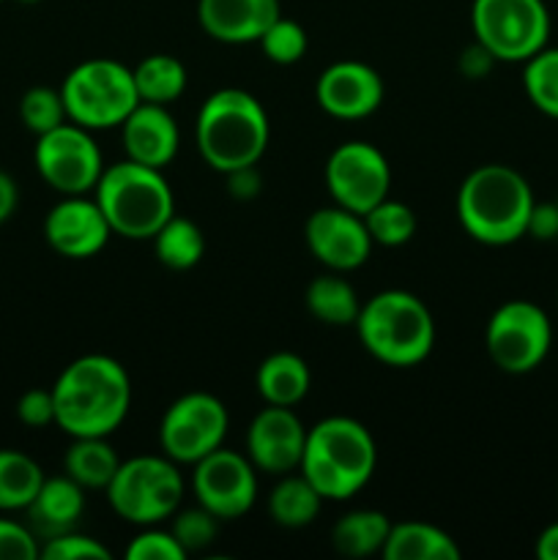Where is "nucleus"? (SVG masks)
I'll return each mask as SVG.
<instances>
[{"label": "nucleus", "instance_id": "nucleus-2", "mask_svg": "<svg viewBox=\"0 0 558 560\" xmlns=\"http://www.w3.org/2000/svg\"><path fill=\"white\" fill-rule=\"evenodd\" d=\"M536 197L520 170L481 164L457 189V219L468 238L485 246H509L525 238Z\"/></svg>", "mask_w": 558, "mask_h": 560}, {"label": "nucleus", "instance_id": "nucleus-16", "mask_svg": "<svg viewBox=\"0 0 558 560\" xmlns=\"http://www.w3.org/2000/svg\"><path fill=\"white\" fill-rule=\"evenodd\" d=\"M304 443V421L282 405H266L246 427V457L260 474L284 476L299 470Z\"/></svg>", "mask_w": 558, "mask_h": 560}, {"label": "nucleus", "instance_id": "nucleus-36", "mask_svg": "<svg viewBox=\"0 0 558 560\" xmlns=\"http://www.w3.org/2000/svg\"><path fill=\"white\" fill-rule=\"evenodd\" d=\"M38 558L44 560H109V550L93 536L69 530V534L44 539Z\"/></svg>", "mask_w": 558, "mask_h": 560}, {"label": "nucleus", "instance_id": "nucleus-26", "mask_svg": "<svg viewBox=\"0 0 558 560\" xmlns=\"http://www.w3.org/2000/svg\"><path fill=\"white\" fill-rule=\"evenodd\" d=\"M392 530L388 514L377 509H353L334 523L332 545L339 556L367 558L383 552V545Z\"/></svg>", "mask_w": 558, "mask_h": 560}, {"label": "nucleus", "instance_id": "nucleus-21", "mask_svg": "<svg viewBox=\"0 0 558 560\" xmlns=\"http://www.w3.org/2000/svg\"><path fill=\"white\" fill-rule=\"evenodd\" d=\"M25 512L27 525L38 539L69 534V530H77V523L85 514V487H80L66 474L47 476Z\"/></svg>", "mask_w": 558, "mask_h": 560}, {"label": "nucleus", "instance_id": "nucleus-17", "mask_svg": "<svg viewBox=\"0 0 558 560\" xmlns=\"http://www.w3.org/2000/svg\"><path fill=\"white\" fill-rule=\"evenodd\" d=\"M44 238L66 260H88L107 246L113 230L93 197L63 195L44 219Z\"/></svg>", "mask_w": 558, "mask_h": 560}, {"label": "nucleus", "instance_id": "nucleus-7", "mask_svg": "<svg viewBox=\"0 0 558 560\" xmlns=\"http://www.w3.org/2000/svg\"><path fill=\"white\" fill-rule=\"evenodd\" d=\"M66 118L88 131L120 129L140 104L135 74L115 58H91L77 63L60 85Z\"/></svg>", "mask_w": 558, "mask_h": 560}, {"label": "nucleus", "instance_id": "nucleus-13", "mask_svg": "<svg viewBox=\"0 0 558 560\" xmlns=\"http://www.w3.org/2000/svg\"><path fill=\"white\" fill-rule=\"evenodd\" d=\"M323 180L337 206L364 217L386 200L392 189V167L386 153L364 140H348L334 148L323 167Z\"/></svg>", "mask_w": 558, "mask_h": 560}, {"label": "nucleus", "instance_id": "nucleus-29", "mask_svg": "<svg viewBox=\"0 0 558 560\" xmlns=\"http://www.w3.org/2000/svg\"><path fill=\"white\" fill-rule=\"evenodd\" d=\"M44 479L36 459L16 448H0V512H25Z\"/></svg>", "mask_w": 558, "mask_h": 560}, {"label": "nucleus", "instance_id": "nucleus-40", "mask_svg": "<svg viewBox=\"0 0 558 560\" xmlns=\"http://www.w3.org/2000/svg\"><path fill=\"white\" fill-rule=\"evenodd\" d=\"M525 235H531V238L536 241H556L558 238V202H534Z\"/></svg>", "mask_w": 558, "mask_h": 560}, {"label": "nucleus", "instance_id": "nucleus-25", "mask_svg": "<svg viewBox=\"0 0 558 560\" xmlns=\"http://www.w3.org/2000/svg\"><path fill=\"white\" fill-rule=\"evenodd\" d=\"M306 310L323 326H356L361 312V301L356 288L337 271H328L323 277L312 279L306 288Z\"/></svg>", "mask_w": 558, "mask_h": 560}, {"label": "nucleus", "instance_id": "nucleus-8", "mask_svg": "<svg viewBox=\"0 0 558 560\" xmlns=\"http://www.w3.org/2000/svg\"><path fill=\"white\" fill-rule=\"evenodd\" d=\"M184 476L178 463L164 454H142L118 465L107 485V501L124 523L146 528L173 517L184 501Z\"/></svg>", "mask_w": 558, "mask_h": 560}, {"label": "nucleus", "instance_id": "nucleus-44", "mask_svg": "<svg viewBox=\"0 0 558 560\" xmlns=\"http://www.w3.org/2000/svg\"><path fill=\"white\" fill-rule=\"evenodd\" d=\"M534 552L539 560H558V520L542 530L539 539H536Z\"/></svg>", "mask_w": 558, "mask_h": 560}, {"label": "nucleus", "instance_id": "nucleus-9", "mask_svg": "<svg viewBox=\"0 0 558 560\" xmlns=\"http://www.w3.org/2000/svg\"><path fill=\"white\" fill-rule=\"evenodd\" d=\"M470 27L498 63H525L547 47L550 11L545 0H474Z\"/></svg>", "mask_w": 558, "mask_h": 560}, {"label": "nucleus", "instance_id": "nucleus-42", "mask_svg": "<svg viewBox=\"0 0 558 560\" xmlns=\"http://www.w3.org/2000/svg\"><path fill=\"white\" fill-rule=\"evenodd\" d=\"M498 60L492 58L490 49L481 47L479 42H474L470 47L463 49V55H460V71H463L468 80H481V77H487L492 71V66H496Z\"/></svg>", "mask_w": 558, "mask_h": 560}, {"label": "nucleus", "instance_id": "nucleus-38", "mask_svg": "<svg viewBox=\"0 0 558 560\" xmlns=\"http://www.w3.org/2000/svg\"><path fill=\"white\" fill-rule=\"evenodd\" d=\"M38 550L42 545L31 525L0 517V560H36Z\"/></svg>", "mask_w": 558, "mask_h": 560}, {"label": "nucleus", "instance_id": "nucleus-15", "mask_svg": "<svg viewBox=\"0 0 558 560\" xmlns=\"http://www.w3.org/2000/svg\"><path fill=\"white\" fill-rule=\"evenodd\" d=\"M306 249L328 271L348 273L364 266L372 255V238L361 213L342 206H326L310 213L304 224Z\"/></svg>", "mask_w": 558, "mask_h": 560}, {"label": "nucleus", "instance_id": "nucleus-1", "mask_svg": "<svg viewBox=\"0 0 558 560\" xmlns=\"http://www.w3.org/2000/svg\"><path fill=\"white\" fill-rule=\"evenodd\" d=\"M53 397L55 424L66 435L109 438L129 416V372L113 355H80L58 375Z\"/></svg>", "mask_w": 558, "mask_h": 560}, {"label": "nucleus", "instance_id": "nucleus-24", "mask_svg": "<svg viewBox=\"0 0 558 560\" xmlns=\"http://www.w3.org/2000/svg\"><path fill=\"white\" fill-rule=\"evenodd\" d=\"M323 495L312 487V481L304 474H284L274 485L268 495V517L282 528H306L317 520L323 509Z\"/></svg>", "mask_w": 558, "mask_h": 560}, {"label": "nucleus", "instance_id": "nucleus-41", "mask_svg": "<svg viewBox=\"0 0 558 560\" xmlns=\"http://www.w3.org/2000/svg\"><path fill=\"white\" fill-rule=\"evenodd\" d=\"M224 178H228L230 197H235V200H241V202L255 200L263 189V178H260V170H257V164H252V167H239V170H233V173H224Z\"/></svg>", "mask_w": 558, "mask_h": 560}, {"label": "nucleus", "instance_id": "nucleus-45", "mask_svg": "<svg viewBox=\"0 0 558 560\" xmlns=\"http://www.w3.org/2000/svg\"><path fill=\"white\" fill-rule=\"evenodd\" d=\"M20 3H27V5H31V3H42V0H20Z\"/></svg>", "mask_w": 558, "mask_h": 560}, {"label": "nucleus", "instance_id": "nucleus-35", "mask_svg": "<svg viewBox=\"0 0 558 560\" xmlns=\"http://www.w3.org/2000/svg\"><path fill=\"white\" fill-rule=\"evenodd\" d=\"M219 523H222V520L213 517L208 509H202L200 503H197V506L191 509H178V512L173 514L170 530H173L178 545L186 550V556H191V552H202L206 547H211L213 541H217Z\"/></svg>", "mask_w": 558, "mask_h": 560}, {"label": "nucleus", "instance_id": "nucleus-33", "mask_svg": "<svg viewBox=\"0 0 558 560\" xmlns=\"http://www.w3.org/2000/svg\"><path fill=\"white\" fill-rule=\"evenodd\" d=\"M257 44H260L263 55H266L271 63L293 66L306 55L310 38H306V31L301 27V22L279 14L277 20L266 27V33H263Z\"/></svg>", "mask_w": 558, "mask_h": 560}, {"label": "nucleus", "instance_id": "nucleus-18", "mask_svg": "<svg viewBox=\"0 0 558 560\" xmlns=\"http://www.w3.org/2000/svg\"><path fill=\"white\" fill-rule=\"evenodd\" d=\"M381 74L364 60H337L326 66L315 82V102L337 120L370 118L383 104Z\"/></svg>", "mask_w": 558, "mask_h": 560}, {"label": "nucleus", "instance_id": "nucleus-39", "mask_svg": "<svg viewBox=\"0 0 558 560\" xmlns=\"http://www.w3.org/2000/svg\"><path fill=\"white\" fill-rule=\"evenodd\" d=\"M16 419L25 427L42 430V427L55 424V397L53 388H31L16 402Z\"/></svg>", "mask_w": 558, "mask_h": 560}, {"label": "nucleus", "instance_id": "nucleus-46", "mask_svg": "<svg viewBox=\"0 0 558 560\" xmlns=\"http://www.w3.org/2000/svg\"><path fill=\"white\" fill-rule=\"evenodd\" d=\"M0 3H3V0H0Z\"/></svg>", "mask_w": 558, "mask_h": 560}, {"label": "nucleus", "instance_id": "nucleus-6", "mask_svg": "<svg viewBox=\"0 0 558 560\" xmlns=\"http://www.w3.org/2000/svg\"><path fill=\"white\" fill-rule=\"evenodd\" d=\"M93 200L102 208L113 235L151 241L167 219L175 217V195L162 170L131 159L104 167Z\"/></svg>", "mask_w": 558, "mask_h": 560}, {"label": "nucleus", "instance_id": "nucleus-27", "mask_svg": "<svg viewBox=\"0 0 558 560\" xmlns=\"http://www.w3.org/2000/svg\"><path fill=\"white\" fill-rule=\"evenodd\" d=\"M120 459L107 438H71L66 448L63 470L85 490H107Z\"/></svg>", "mask_w": 558, "mask_h": 560}, {"label": "nucleus", "instance_id": "nucleus-5", "mask_svg": "<svg viewBox=\"0 0 558 560\" xmlns=\"http://www.w3.org/2000/svg\"><path fill=\"white\" fill-rule=\"evenodd\" d=\"M353 328L361 348L394 370L419 366L435 348L430 306L408 290H381L367 299Z\"/></svg>", "mask_w": 558, "mask_h": 560}, {"label": "nucleus", "instance_id": "nucleus-22", "mask_svg": "<svg viewBox=\"0 0 558 560\" xmlns=\"http://www.w3.org/2000/svg\"><path fill=\"white\" fill-rule=\"evenodd\" d=\"M312 372L299 353L279 350L266 355L255 372V388L266 405L295 408L310 394Z\"/></svg>", "mask_w": 558, "mask_h": 560}, {"label": "nucleus", "instance_id": "nucleus-11", "mask_svg": "<svg viewBox=\"0 0 558 560\" xmlns=\"http://www.w3.org/2000/svg\"><path fill=\"white\" fill-rule=\"evenodd\" d=\"M230 416L219 397L191 392L175 399L159 424V448L178 465H195L217 452L228 435Z\"/></svg>", "mask_w": 558, "mask_h": 560}, {"label": "nucleus", "instance_id": "nucleus-43", "mask_svg": "<svg viewBox=\"0 0 558 560\" xmlns=\"http://www.w3.org/2000/svg\"><path fill=\"white\" fill-rule=\"evenodd\" d=\"M16 206H20V186L9 173L0 170V224L14 217Z\"/></svg>", "mask_w": 558, "mask_h": 560}, {"label": "nucleus", "instance_id": "nucleus-31", "mask_svg": "<svg viewBox=\"0 0 558 560\" xmlns=\"http://www.w3.org/2000/svg\"><path fill=\"white\" fill-rule=\"evenodd\" d=\"M523 91L542 115L558 120V47H542L525 60Z\"/></svg>", "mask_w": 558, "mask_h": 560}, {"label": "nucleus", "instance_id": "nucleus-37", "mask_svg": "<svg viewBox=\"0 0 558 560\" xmlns=\"http://www.w3.org/2000/svg\"><path fill=\"white\" fill-rule=\"evenodd\" d=\"M129 560H184L186 550L178 545L173 530H162L159 525H146L126 547Z\"/></svg>", "mask_w": 558, "mask_h": 560}, {"label": "nucleus", "instance_id": "nucleus-20", "mask_svg": "<svg viewBox=\"0 0 558 560\" xmlns=\"http://www.w3.org/2000/svg\"><path fill=\"white\" fill-rule=\"evenodd\" d=\"M282 14L279 0H200V27L222 44H257L266 27Z\"/></svg>", "mask_w": 558, "mask_h": 560}, {"label": "nucleus", "instance_id": "nucleus-30", "mask_svg": "<svg viewBox=\"0 0 558 560\" xmlns=\"http://www.w3.org/2000/svg\"><path fill=\"white\" fill-rule=\"evenodd\" d=\"M153 252L156 260L170 271H189L206 255V238L202 230L191 219L173 217L164 222V228L153 235Z\"/></svg>", "mask_w": 558, "mask_h": 560}, {"label": "nucleus", "instance_id": "nucleus-4", "mask_svg": "<svg viewBox=\"0 0 558 560\" xmlns=\"http://www.w3.org/2000/svg\"><path fill=\"white\" fill-rule=\"evenodd\" d=\"M377 465L372 432L350 416H328L306 430L299 470L323 501H348L370 485Z\"/></svg>", "mask_w": 558, "mask_h": 560}, {"label": "nucleus", "instance_id": "nucleus-10", "mask_svg": "<svg viewBox=\"0 0 558 560\" xmlns=\"http://www.w3.org/2000/svg\"><path fill=\"white\" fill-rule=\"evenodd\" d=\"M485 348L501 372L528 375L545 364L553 348L550 317L528 299L503 301L487 320Z\"/></svg>", "mask_w": 558, "mask_h": 560}, {"label": "nucleus", "instance_id": "nucleus-28", "mask_svg": "<svg viewBox=\"0 0 558 560\" xmlns=\"http://www.w3.org/2000/svg\"><path fill=\"white\" fill-rule=\"evenodd\" d=\"M131 74H135V88L140 102L164 104V107L178 102L186 91V82H189L186 66L181 63L175 55L164 52L142 58L140 63L131 69Z\"/></svg>", "mask_w": 558, "mask_h": 560}, {"label": "nucleus", "instance_id": "nucleus-3", "mask_svg": "<svg viewBox=\"0 0 558 560\" xmlns=\"http://www.w3.org/2000/svg\"><path fill=\"white\" fill-rule=\"evenodd\" d=\"M271 140L266 107L241 88H219L197 109L195 142L202 162L217 173L252 167Z\"/></svg>", "mask_w": 558, "mask_h": 560}, {"label": "nucleus", "instance_id": "nucleus-23", "mask_svg": "<svg viewBox=\"0 0 558 560\" xmlns=\"http://www.w3.org/2000/svg\"><path fill=\"white\" fill-rule=\"evenodd\" d=\"M381 556L386 560H460V547L438 525L410 520V523H392Z\"/></svg>", "mask_w": 558, "mask_h": 560}, {"label": "nucleus", "instance_id": "nucleus-34", "mask_svg": "<svg viewBox=\"0 0 558 560\" xmlns=\"http://www.w3.org/2000/svg\"><path fill=\"white\" fill-rule=\"evenodd\" d=\"M20 118L25 124L27 131H33L36 137L47 135V131L58 129L60 124H66V107L60 91L47 85H36L22 96L20 102Z\"/></svg>", "mask_w": 558, "mask_h": 560}, {"label": "nucleus", "instance_id": "nucleus-19", "mask_svg": "<svg viewBox=\"0 0 558 560\" xmlns=\"http://www.w3.org/2000/svg\"><path fill=\"white\" fill-rule=\"evenodd\" d=\"M120 142H124L126 159L164 170L178 156L181 129L164 104L140 102L120 124Z\"/></svg>", "mask_w": 558, "mask_h": 560}, {"label": "nucleus", "instance_id": "nucleus-32", "mask_svg": "<svg viewBox=\"0 0 558 560\" xmlns=\"http://www.w3.org/2000/svg\"><path fill=\"white\" fill-rule=\"evenodd\" d=\"M367 233L372 244L381 246H403L416 235V213L403 200H381L364 213Z\"/></svg>", "mask_w": 558, "mask_h": 560}, {"label": "nucleus", "instance_id": "nucleus-12", "mask_svg": "<svg viewBox=\"0 0 558 560\" xmlns=\"http://www.w3.org/2000/svg\"><path fill=\"white\" fill-rule=\"evenodd\" d=\"M33 162L44 184L58 195H91L104 173V159L93 135L71 120L36 137Z\"/></svg>", "mask_w": 558, "mask_h": 560}, {"label": "nucleus", "instance_id": "nucleus-14", "mask_svg": "<svg viewBox=\"0 0 558 560\" xmlns=\"http://www.w3.org/2000/svg\"><path fill=\"white\" fill-rule=\"evenodd\" d=\"M191 490L197 503L222 523L239 520L257 501V468L246 454L219 446L200 463L191 465Z\"/></svg>", "mask_w": 558, "mask_h": 560}]
</instances>
